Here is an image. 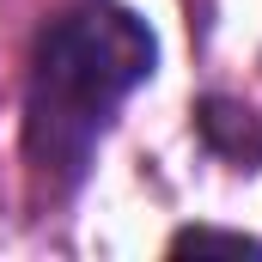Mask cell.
Masks as SVG:
<instances>
[{
    "mask_svg": "<svg viewBox=\"0 0 262 262\" xmlns=\"http://www.w3.org/2000/svg\"><path fill=\"white\" fill-rule=\"evenodd\" d=\"M159 43L146 18L116 0H79L55 12L31 49L25 79V165L49 195H73L116 110L152 79Z\"/></svg>",
    "mask_w": 262,
    "mask_h": 262,
    "instance_id": "cell-1",
    "label": "cell"
},
{
    "mask_svg": "<svg viewBox=\"0 0 262 262\" xmlns=\"http://www.w3.org/2000/svg\"><path fill=\"white\" fill-rule=\"evenodd\" d=\"M195 128H201V140H207L220 159H232V165H244V171L262 165V116L256 110H244V104H232V98H201L195 104Z\"/></svg>",
    "mask_w": 262,
    "mask_h": 262,
    "instance_id": "cell-2",
    "label": "cell"
},
{
    "mask_svg": "<svg viewBox=\"0 0 262 262\" xmlns=\"http://www.w3.org/2000/svg\"><path fill=\"white\" fill-rule=\"evenodd\" d=\"M171 250H238V256H262V238L250 232H213V226H189L171 238Z\"/></svg>",
    "mask_w": 262,
    "mask_h": 262,
    "instance_id": "cell-3",
    "label": "cell"
}]
</instances>
